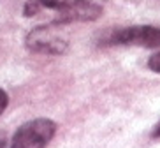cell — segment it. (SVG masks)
Here are the masks:
<instances>
[{
  "label": "cell",
  "mask_w": 160,
  "mask_h": 148,
  "mask_svg": "<svg viewBox=\"0 0 160 148\" xmlns=\"http://www.w3.org/2000/svg\"><path fill=\"white\" fill-rule=\"evenodd\" d=\"M104 46H139L160 48V28L151 25H134L111 30L102 39Z\"/></svg>",
  "instance_id": "1"
},
{
  "label": "cell",
  "mask_w": 160,
  "mask_h": 148,
  "mask_svg": "<svg viewBox=\"0 0 160 148\" xmlns=\"http://www.w3.org/2000/svg\"><path fill=\"white\" fill-rule=\"evenodd\" d=\"M57 132V124L49 118L25 122L14 132L9 148H46Z\"/></svg>",
  "instance_id": "2"
},
{
  "label": "cell",
  "mask_w": 160,
  "mask_h": 148,
  "mask_svg": "<svg viewBox=\"0 0 160 148\" xmlns=\"http://www.w3.org/2000/svg\"><path fill=\"white\" fill-rule=\"evenodd\" d=\"M104 4L106 0H62L53 23L63 27L76 21H95L102 16Z\"/></svg>",
  "instance_id": "3"
},
{
  "label": "cell",
  "mask_w": 160,
  "mask_h": 148,
  "mask_svg": "<svg viewBox=\"0 0 160 148\" xmlns=\"http://www.w3.org/2000/svg\"><path fill=\"white\" fill-rule=\"evenodd\" d=\"M60 27L51 21L49 25L32 28L25 37L27 48L41 55H63L67 51V41L58 33Z\"/></svg>",
  "instance_id": "4"
},
{
  "label": "cell",
  "mask_w": 160,
  "mask_h": 148,
  "mask_svg": "<svg viewBox=\"0 0 160 148\" xmlns=\"http://www.w3.org/2000/svg\"><path fill=\"white\" fill-rule=\"evenodd\" d=\"M62 0H27L23 7L25 18H32V16L39 14L42 9H51L57 11Z\"/></svg>",
  "instance_id": "5"
},
{
  "label": "cell",
  "mask_w": 160,
  "mask_h": 148,
  "mask_svg": "<svg viewBox=\"0 0 160 148\" xmlns=\"http://www.w3.org/2000/svg\"><path fill=\"white\" fill-rule=\"evenodd\" d=\"M148 67H150L153 72H158L160 74V51L150 57V60H148Z\"/></svg>",
  "instance_id": "6"
},
{
  "label": "cell",
  "mask_w": 160,
  "mask_h": 148,
  "mask_svg": "<svg viewBox=\"0 0 160 148\" xmlns=\"http://www.w3.org/2000/svg\"><path fill=\"white\" fill-rule=\"evenodd\" d=\"M7 106H9V95L4 88H0V115L7 110Z\"/></svg>",
  "instance_id": "7"
},
{
  "label": "cell",
  "mask_w": 160,
  "mask_h": 148,
  "mask_svg": "<svg viewBox=\"0 0 160 148\" xmlns=\"http://www.w3.org/2000/svg\"><path fill=\"white\" fill-rule=\"evenodd\" d=\"M151 136H153V138H160V122L155 125V129H153V132H151Z\"/></svg>",
  "instance_id": "8"
},
{
  "label": "cell",
  "mask_w": 160,
  "mask_h": 148,
  "mask_svg": "<svg viewBox=\"0 0 160 148\" xmlns=\"http://www.w3.org/2000/svg\"><path fill=\"white\" fill-rule=\"evenodd\" d=\"M5 146H7V138L0 134V148H5Z\"/></svg>",
  "instance_id": "9"
}]
</instances>
